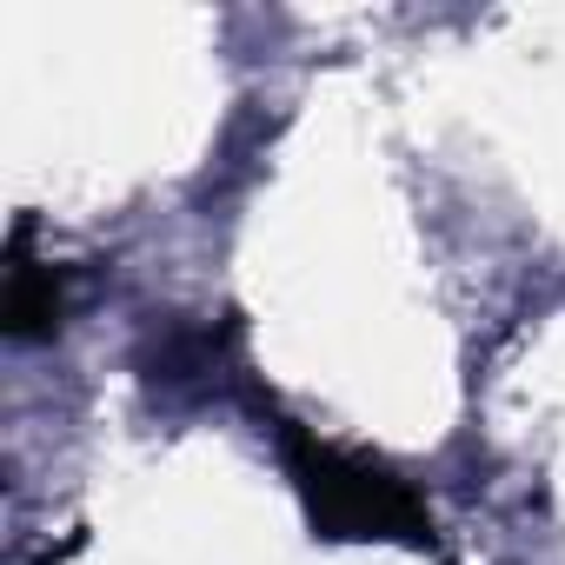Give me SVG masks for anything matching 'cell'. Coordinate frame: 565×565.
Returning a JSON list of instances; mask_svg holds the SVG:
<instances>
[{
  "label": "cell",
  "instance_id": "obj_1",
  "mask_svg": "<svg viewBox=\"0 0 565 565\" xmlns=\"http://www.w3.org/2000/svg\"><path fill=\"white\" fill-rule=\"evenodd\" d=\"M287 452H294V479L307 492V512L327 539H413V545L433 539L419 499L393 472H380L366 459H347V452H333L307 433H287Z\"/></svg>",
  "mask_w": 565,
  "mask_h": 565
},
{
  "label": "cell",
  "instance_id": "obj_2",
  "mask_svg": "<svg viewBox=\"0 0 565 565\" xmlns=\"http://www.w3.org/2000/svg\"><path fill=\"white\" fill-rule=\"evenodd\" d=\"M61 327V279L41 266H14L8 279V333L14 340H41Z\"/></svg>",
  "mask_w": 565,
  "mask_h": 565
}]
</instances>
